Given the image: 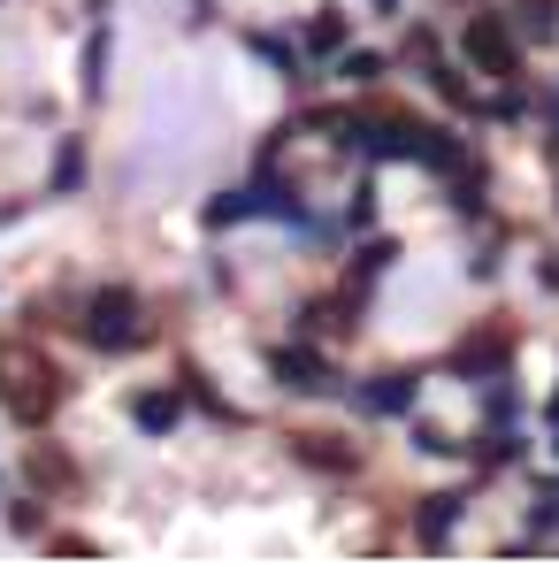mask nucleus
<instances>
[{
	"mask_svg": "<svg viewBox=\"0 0 559 567\" xmlns=\"http://www.w3.org/2000/svg\"><path fill=\"white\" fill-rule=\"evenodd\" d=\"M146 307H138V291L131 284H107L85 299V346L93 353H131V346H146V322H138Z\"/></svg>",
	"mask_w": 559,
	"mask_h": 567,
	"instance_id": "nucleus-1",
	"label": "nucleus"
},
{
	"mask_svg": "<svg viewBox=\"0 0 559 567\" xmlns=\"http://www.w3.org/2000/svg\"><path fill=\"white\" fill-rule=\"evenodd\" d=\"M460 54L483 70V78H506V85L521 78V47H514V31H506V16H490V8L460 23Z\"/></svg>",
	"mask_w": 559,
	"mask_h": 567,
	"instance_id": "nucleus-2",
	"label": "nucleus"
},
{
	"mask_svg": "<svg viewBox=\"0 0 559 567\" xmlns=\"http://www.w3.org/2000/svg\"><path fill=\"white\" fill-rule=\"evenodd\" d=\"M269 369H277V383H283V391H338L330 361H322L314 346H277V353H269Z\"/></svg>",
	"mask_w": 559,
	"mask_h": 567,
	"instance_id": "nucleus-3",
	"label": "nucleus"
},
{
	"mask_svg": "<svg viewBox=\"0 0 559 567\" xmlns=\"http://www.w3.org/2000/svg\"><path fill=\"white\" fill-rule=\"evenodd\" d=\"M506 353H514V330H506V322H483L467 346H453V369H460V377H490Z\"/></svg>",
	"mask_w": 559,
	"mask_h": 567,
	"instance_id": "nucleus-4",
	"label": "nucleus"
},
{
	"mask_svg": "<svg viewBox=\"0 0 559 567\" xmlns=\"http://www.w3.org/2000/svg\"><path fill=\"white\" fill-rule=\"evenodd\" d=\"M177 414H185V383H154V391H131V422H138L146 437L177 430Z\"/></svg>",
	"mask_w": 559,
	"mask_h": 567,
	"instance_id": "nucleus-5",
	"label": "nucleus"
},
{
	"mask_svg": "<svg viewBox=\"0 0 559 567\" xmlns=\"http://www.w3.org/2000/svg\"><path fill=\"white\" fill-rule=\"evenodd\" d=\"M291 461H299V468H322V475H353L361 468V453H353L345 437H307V430L291 437Z\"/></svg>",
	"mask_w": 559,
	"mask_h": 567,
	"instance_id": "nucleus-6",
	"label": "nucleus"
},
{
	"mask_svg": "<svg viewBox=\"0 0 559 567\" xmlns=\"http://www.w3.org/2000/svg\"><path fill=\"white\" fill-rule=\"evenodd\" d=\"M345 31H353L345 8H314V16L299 23V47H307L314 62H330V54H345Z\"/></svg>",
	"mask_w": 559,
	"mask_h": 567,
	"instance_id": "nucleus-7",
	"label": "nucleus"
},
{
	"mask_svg": "<svg viewBox=\"0 0 559 567\" xmlns=\"http://www.w3.org/2000/svg\"><path fill=\"white\" fill-rule=\"evenodd\" d=\"M23 475H31L39 491H70V483H77V461L54 453V445H31V453H23Z\"/></svg>",
	"mask_w": 559,
	"mask_h": 567,
	"instance_id": "nucleus-8",
	"label": "nucleus"
},
{
	"mask_svg": "<svg viewBox=\"0 0 559 567\" xmlns=\"http://www.w3.org/2000/svg\"><path fill=\"white\" fill-rule=\"evenodd\" d=\"M361 406L369 414H414V377H369L361 383Z\"/></svg>",
	"mask_w": 559,
	"mask_h": 567,
	"instance_id": "nucleus-9",
	"label": "nucleus"
},
{
	"mask_svg": "<svg viewBox=\"0 0 559 567\" xmlns=\"http://www.w3.org/2000/svg\"><path fill=\"white\" fill-rule=\"evenodd\" d=\"M460 491H445V498H422V545H445L453 537V522H460Z\"/></svg>",
	"mask_w": 559,
	"mask_h": 567,
	"instance_id": "nucleus-10",
	"label": "nucleus"
},
{
	"mask_svg": "<svg viewBox=\"0 0 559 567\" xmlns=\"http://www.w3.org/2000/svg\"><path fill=\"white\" fill-rule=\"evenodd\" d=\"M391 261H398V238H369V246H361V261H353V277H345V284H361V291H369V284L383 277Z\"/></svg>",
	"mask_w": 559,
	"mask_h": 567,
	"instance_id": "nucleus-11",
	"label": "nucleus"
},
{
	"mask_svg": "<svg viewBox=\"0 0 559 567\" xmlns=\"http://www.w3.org/2000/svg\"><path fill=\"white\" fill-rule=\"evenodd\" d=\"M460 453H475L483 468H514V461H521V437L498 430V437H475V445H460Z\"/></svg>",
	"mask_w": 559,
	"mask_h": 567,
	"instance_id": "nucleus-12",
	"label": "nucleus"
},
{
	"mask_svg": "<svg viewBox=\"0 0 559 567\" xmlns=\"http://www.w3.org/2000/svg\"><path fill=\"white\" fill-rule=\"evenodd\" d=\"M54 185H62V192L85 185V146H77V138H62V154H54Z\"/></svg>",
	"mask_w": 559,
	"mask_h": 567,
	"instance_id": "nucleus-13",
	"label": "nucleus"
},
{
	"mask_svg": "<svg viewBox=\"0 0 559 567\" xmlns=\"http://www.w3.org/2000/svg\"><path fill=\"white\" fill-rule=\"evenodd\" d=\"M483 414H490V422H514V414H521L514 383H498V377H490V391H483Z\"/></svg>",
	"mask_w": 559,
	"mask_h": 567,
	"instance_id": "nucleus-14",
	"label": "nucleus"
},
{
	"mask_svg": "<svg viewBox=\"0 0 559 567\" xmlns=\"http://www.w3.org/2000/svg\"><path fill=\"white\" fill-rule=\"evenodd\" d=\"M383 70H391L383 54H345V85H375Z\"/></svg>",
	"mask_w": 559,
	"mask_h": 567,
	"instance_id": "nucleus-15",
	"label": "nucleus"
},
{
	"mask_svg": "<svg viewBox=\"0 0 559 567\" xmlns=\"http://www.w3.org/2000/svg\"><path fill=\"white\" fill-rule=\"evenodd\" d=\"M100 70H107V31H93V47H85V93H100V85H107Z\"/></svg>",
	"mask_w": 559,
	"mask_h": 567,
	"instance_id": "nucleus-16",
	"label": "nucleus"
},
{
	"mask_svg": "<svg viewBox=\"0 0 559 567\" xmlns=\"http://www.w3.org/2000/svg\"><path fill=\"white\" fill-rule=\"evenodd\" d=\"M253 54H261V62H277V70H299V62H291V47L269 39V31H253Z\"/></svg>",
	"mask_w": 559,
	"mask_h": 567,
	"instance_id": "nucleus-17",
	"label": "nucleus"
},
{
	"mask_svg": "<svg viewBox=\"0 0 559 567\" xmlns=\"http://www.w3.org/2000/svg\"><path fill=\"white\" fill-rule=\"evenodd\" d=\"M552 422H559V391H552Z\"/></svg>",
	"mask_w": 559,
	"mask_h": 567,
	"instance_id": "nucleus-18",
	"label": "nucleus"
},
{
	"mask_svg": "<svg viewBox=\"0 0 559 567\" xmlns=\"http://www.w3.org/2000/svg\"><path fill=\"white\" fill-rule=\"evenodd\" d=\"M552 115H559V93H552Z\"/></svg>",
	"mask_w": 559,
	"mask_h": 567,
	"instance_id": "nucleus-19",
	"label": "nucleus"
},
{
	"mask_svg": "<svg viewBox=\"0 0 559 567\" xmlns=\"http://www.w3.org/2000/svg\"><path fill=\"white\" fill-rule=\"evenodd\" d=\"M383 8H398V0H383Z\"/></svg>",
	"mask_w": 559,
	"mask_h": 567,
	"instance_id": "nucleus-20",
	"label": "nucleus"
}]
</instances>
